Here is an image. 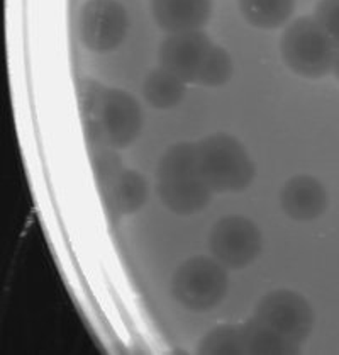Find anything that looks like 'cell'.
Masks as SVG:
<instances>
[{
	"instance_id": "obj_1",
	"label": "cell",
	"mask_w": 339,
	"mask_h": 355,
	"mask_svg": "<svg viewBox=\"0 0 339 355\" xmlns=\"http://www.w3.org/2000/svg\"><path fill=\"white\" fill-rule=\"evenodd\" d=\"M199 172L214 192H243L255 179V164L231 135L216 133L197 141Z\"/></svg>"
},
{
	"instance_id": "obj_2",
	"label": "cell",
	"mask_w": 339,
	"mask_h": 355,
	"mask_svg": "<svg viewBox=\"0 0 339 355\" xmlns=\"http://www.w3.org/2000/svg\"><path fill=\"white\" fill-rule=\"evenodd\" d=\"M280 53L293 73L304 78H322L333 71L338 44L314 16L295 19L280 37Z\"/></svg>"
},
{
	"instance_id": "obj_3",
	"label": "cell",
	"mask_w": 339,
	"mask_h": 355,
	"mask_svg": "<svg viewBox=\"0 0 339 355\" xmlns=\"http://www.w3.org/2000/svg\"><path fill=\"white\" fill-rule=\"evenodd\" d=\"M229 288L226 267L219 260L207 257L188 259L172 279V294L190 311H207L224 300Z\"/></svg>"
},
{
	"instance_id": "obj_4",
	"label": "cell",
	"mask_w": 339,
	"mask_h": 355,
	"mask_svg": "<svg viewBox=\"0 0 339 355\" xmlns=\"http://www.w3.org/2000/svg\"><path fill=\"white\" fill-rule=\"evenodd\" d=\"M255 316L288 338L302 345L314 328V309L302 294L288 289H277L265 294L255 308Z\"/></svg>"
},
{
	"instance_id": "obj_5",
	"label": "cell",
	"mask_w": 339,
	"mask_h": 355,
	"mask_svg": "<svg viewBox=\"0 0 339 355\" xmlns=\"http://www.w3.org/2000/svg\"><path fill=\"white\" fill-rule=\"evenodd\" d=\"M129 19L118 0H86L78 14V36L86 50L114 51L126 40Z\"/></svg>"
},
{
	"instance_id": "obj_6",
	"label": "cell",
	"mask_w": 339,
	"mask_h": 355,
	"mask_svg": "<svg viewBox=\"0 0 339 355\" xmlns=\"http://www.w3.org/2000/svg\"><path fill=\"white\" fill-rule=\"evenodd\" d=\"M262 232L244 216H226L212 226L209 247L214 259L229 269H243L262 252Z\"/></svg>"
},
{
	"instance_id": "obj_7",
	"label": "cell",
	"mask_w": 339,
	"mask_h": 355,
	"mask_svg": "<svg viewBox=\"0 0 339 355\" xmlns=\"http://www.w3.org/2000/svg\"><path fill=\"white\" fill-rule=\"evenodd\" d=\"M95 118L104 130L107 145L116 150L129 146L141 133V107L126 90L105 89Z\"/></svg>"
},
{
	"instance_id": "obj_8",
	"label": "cell",
	"mask_w": 339,
	"mask_h": 355,
	"mask_svg": "<svg viewBox=\"0 0 339 355\" xmlns=\"http://www.w3.org/2000/svg\"><path fill=\"white\" fill-rule=\"evenodd\" d=\"M212 48V40L203 29L172 33L161 41L158 62L161 68L175 73L187 84H195Z\"/></svg>"
},
{
	"instance_id": "obj_9",
	"label": "cell",
	"mask_w": 339,
	"mask_h": 355,
	"mask_svg": "<svg viewBox=\"0 0 339 355\" xmlns=\"http://www.w3.org/2000/svg\"><path fill=\"white\" fill-rule=\"evenodd\" d=\"M156 192L163 206L180 216L205 209L214 194L212 189L202 179L201 172L156 179Z\"/></svg>"
},
{
	"instance_id": "obj_10",
	"label": "cell",
	"mask_w": 339,
	"mask_h": 355,
	"mask_svg": "<svg viewBox=\"0 0 339 355\" xmlns=\"http://www.w3.org/2000/svg\"><path fill=\"white\" fill-rule=\"evenodd\" d=\"M282 209L295 221H312L327 209L329 198L326 187L315 177L295 175L280 191Z\"/></svg>"
},
{
	"instance_id": "obj_11",
	"label": "cell",
	"mask_w": 339,
	"mask_h": 355,
	"mask_svg": "<svg viewBox=\"0 0 339 355\" xmlns=\"http://www.w3.org/2000/svg\"><path fill=\"white\" fill-rule=\"evenodd\" d=\"M156 24L168 34L202 29L212 16V0H153Z\"/></svg>"
},
{
	"instance_id": "obj_12",
	"label": "cell",
	"mask_w": 339,
	"mask_h": 355,
	"mask_svg": "<svg viewBox=\"0 0 339 355\" xmlns=\"http://www.w3.org/2000/svg\"><path fill=\"white\" fill-rule=\"evenodd\" d=\"M148 194L149 187L145 177L136 170L124 168L100 198L109 216L120 218L141 209L148 201Z\"/></svg>"
},
{
	"instance_id": "obj_13",
	"label": "cell",
	"mask_w": 339,
	"mask_h": 355,
	"mask_svg": "<svg viewBox=\"0 0 339 355\" xmlns=\"http://www.w3.org/2000/svg\"><path fill=\"white\" fill-rule=\"evenodd\" d=\"M237 3L244 21L263 31L285 26L295 10V0H237Z\"/></svg>"
},
{
	"instance_id": "obj_14",
	"label": "cell",
	"mask_w": 339,
	"mask_h": 355,
	"mask_svg": "<svg viewBox=\"0 0 339 355\" xmlns=\"http://www.w3.org/2000/svg\"><path fill=\"white\" fill-rule=\"evenodd\" d=\"M244 354H297L300 345L290 342L284 335L275 331L268 324L259 322L256 316L241 324Z\"/></svg>"
},
{
	"instance_id": "obj_15",
	"label": "cell",
	"mask_w": 339,
	"mask_h": 355,
	"mask_svg": "<svg viewBox=\"0 0 339 355\" xmlns=\"http://www.w3.org/2000/svg\"><path fill=\"white\" fill-rule=\"evenodd\" d=\"M187 82L176 77L172 71L165 68H156L148 77L145 78L143 84V94L145 99L153 105L154 109H172L178 105L185 97Z\"/></svg>"
},
{
	"instance_id": "obj_16",
	"label": "cell",
	"mask_w": 339,
	"mask_h": 355,
	"mask_svg": "<svg viewBox=\"0 0 339 355\" xmlns=\"http://www.w3.org/2000/svg\"><path fill=\"white\" fill-rule=\"evenodd\" d=\"M199 354H244L241 324H221L203 335L197 347Z\"/></svg>"
},
{
	"instance_id": "obj_17",
	"label": "cell",
	"mask_w": 339,
	"mask_h": 355,
	"mask_svg": "<svg viewBox=\"0 0 339 355\" xmlns=\"http://www.w3.org/2000/svg\"><path fill=\"white\" fill-rule=\"evenodd\" d=\"M232 70H235V65H232V58L228 50L214 44L195 84L203 87H221L228 84L229 78L232 77Z\"/></svg>"
},
{
	"instance_id": "obj_18",
	"label": "cell",
	"mask_w": 339,
	"mask_h": 355,
	"mask_svg": "<svg viewBox=\"0 0 339 355\" xmlns=\"http://www.w3.org/2000/svg\"><path fill=\"white\" fill-rule=\"evenodd\" d=\"M90 164H92V172L100 194H104L112 186V182L124 170L122 158L112 146H104V148L90 152Z\"/></svg>"
},
{
	"instance_id": "obj_19",
	"label": "cell",
	"mask_w": 339,
	"mask_h": 355,
	"mask_svg": "<svg viewBox=\"0 0 339 355\" xmlns=\"http://www.w3.org/2000/svg\"><path fill=\"white\" fill-rule=\"evenodd\" d=\"M105 89L99 80L93 78H80L77 84V96H78V107H80L82 119L95 118L99 105L104 97Z\"/></svg>"
},
{
	"instance_id": "obj_20",
	"label": "cell",
	"mask_w": 339,
	"mask_h": 355,
	"mask_svg": "<svg viewBox=\"0 0 339 355\" xmlns=\"http://www.w3.org/2000/svg\"><path fill=\"white\" fill-rule=\"evenodd\" d=\"M314 17L339 46V0H319Z\"/></svg>"
},
{
	"instance_id": "obj_21",
	"label": "cell",
	"mask_w": 339,
	"mask_h": 355,
	"mask_svg": "<svg viewBox=\"0 0 339 355\" xmlns=\"http://www.w3.org/2000/svg\"><path fill=\"white\" fill-rule=\"evenodd\" d=\"M84 135H85V143L89 152H93V150L104 148V146H109L107 141H105L104 130H102L100 123L97 118H85L84 119Z\"/></svg>"
},
{
	"instance_id": "obj_22",
	"label": "cell",
	"mask_w": 339,
	"mask_h": 355,
	"mask_svg": "<svg viewBox=\"0 0 339 355\" xmlns=\"http://www.w3.org/2000/svg\"><path fill=\"white\" fill-rule=\"evenodd\" d=\"M333 73L334 77L339 80V46H338V53H336V58H334V65H333Z\"/></svg>"
}]
</instances>
